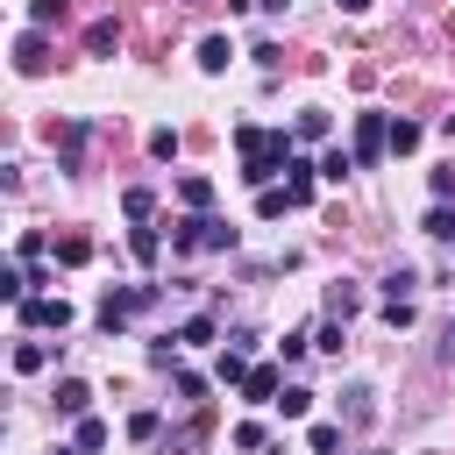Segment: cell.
<instances>
[{
	"instance_id": "obj_4",
	"label": "cell",
	"mask_w": 455,
	"mask_h": 455,
	"mask_svg": "<svg viewBox=\"0 0 455 455\" xmlns=\"http://www.w3.org/2000/svg\"><path fill=\"white\" fill-rule=\"evenodd\" d=\"M277 391H284V370H277V363H256V370L242 377V398H249V405H277Z\"/></svg>"
},
{
	"instance_id": "obj_28",
	"label": "cell",
	"mask_w": 455,
	"mask_h": 455,
	"mask_svg": "<svg viewBox=\"0 0 455 455\" xmlns=\"http://www.w3.org/2000/svg\"><path fill=\"white\" fill-rule=\"evenodd\" d=\"M149 156L171 164V156H178V128H149Z\"/></svg>"
},
{
	"instance_id": "obj_25",
	"label": "cell",
	"mask_w": 455,
	"mask_h": 455,
	"mask_svg": "<svg viewBox=\"0 0 455 455\" xmlns=\"http://www.w3.org/2000/svg\"><path fill=\"white\" fill-rule=\"evenodd\" d=\"M64 14H71L64 0H28V28H57Z\"/></svg>"
},
{
	"instance_id": "obj_39",
	"label": "cell",
	"mask_w": 455,
	"mask_h": 455,
	"mask_svg": "<svg viewBox=\"0 0 455 455\" xmlns=\"http://www.w3.org/2000/svg\"><path fill=\"white\" fill-rule=\"evenodd\" d=\"M228 7H235V14H249V7H263V0H228Z\"/></svg>"
},
{
	"instance_id": "obj_6",
	"label": "cell",
	"mask_w": 455,
	"mask_h": 455,
	"mask_svg": "<svg viewBox=\"0 0 455 455\" xmlns=\"http://www.w3.org/2000/svg\"><path fill=\"white\" fill-rule=\"evenodd\" d=\"M341 398H348V405H341V419H348V427H370V419H377V391H370V384H348Z\"/></svg>"
},
{
	"instance_id": "obj_32",
	"label": "cell",
	"mask_w": 455,
	"mask_h": 455,
	"mask_svg": "<svg viewBox=\"0 0 455 455\" xmlns=\"http://www.w3.org/2000/svg\"><path fill=\"white\" fill-rule=\"evenodd\" d=\"M178 398L199 405V398H206V377H199V370H178Z\"/></svg>"
},
{
	"instance_id": "obj_36",
	"label": "cell",
	"mask_w": 455,
	"mask_h": 455,
	"mask_svg": "<svg viewBox=\"0 0 455 455\" xmlns=\"http://www.w3.org/2000/svg\"><path fill=\"white\" fill-rule=\"evenodd\" d=\"M149 363L156 370H178V341H149Z\"/></svg>"
},
{
	"instance_id": "obj_31",
	"label": "cell",
	"mask_w": 455,
	"mask_h": 455,
	"mask_svg": "<svg viewBox=\"0 0 455 455\" xmlns=\"http://www.w3.org/2000/svg\"><path fill=\"white\" fill-rule=\"evenodd\" d=\"M306 348H313V334H306V327H291V334H284V341H277V355H284V363H299V355H306Z\"/></svg>"
},
{
	"instance_id": "obj_21",
	"label": "cell",
	"mask_w": 455,
	"mask_h": 455,
	"mask_svg": "<svg viewBox=\"0 0 455 455\" xmlns=\"http://www.w3.org/2000/svg\"><path fill=\"white\" fill-rule=\"evenodd\" d=\"M249 370H256V363H249V355H235V348H220V363H213V377H220V384H235V391H242V377H249Z\"/></svg>"
},
{
	"instance_id": "obj_9",
	"label": "cell",
	"mask_w": 455,
	"mask_h": 455,
	"mask_svg": "<svg viewBox=\"0 0 455 455\" xmlns=\"http://www.w3.org/2000/svg\"><path fill=\"white\" fill-rule=\"evenodd\" d=\"M121 213H128L135 228H149V220H156V192H149V185H128V192H121Z\"/></svg>"
},
{
	"instance_id": "obj_23",
	"label": "cell",
	"mask_w": 455,
	"mask_h": 455,
	"mask_svg": "<svg viewBox=\"0 0 455 455\" xmlns=\"http://www.w3.org/2000/svg\"><path fill=\"white\" fill-rule=\"evenodd\" d=\"M14 64H21V71H43V28H28V36L14 43Z\"/></svg>"
},
{
	"instance_id": "obj_40",
	"label": "cell",
	"mask_w": 455,
	"mask_h": 455,
	"mask_svg": "<svg viewBox=\"0 0 455 455\" xmlns=\"http://www.w3.org/2000/svg\"><path fill=\"white\" fill-rule=\"evenodd\" d=\"M341 7H348V14H363V7H370V0H341Z\"/></svg>"
},
{
	"instance_id": "obj_29",
	"label": "cell",
	"mask_w": 455,
	"mask_h": 455,
	"mask_svg": "<svg viewBox=\"0 0 455 455\" xmlns=\"http://www.w3.org/2000/svg\"><path fill=\"white\" fill-rule=\"evenodd\" d=\"M85 256H92V242H85V235H64V242H57V263H71V270H78Z\"/></svg>"
},
{
	"instance_id": "obj_12",
	"label": "cell",
	"mask_w": 455,
	"mask_h": 455,
	"mask_svg": "<svg viewBox=\"0 0 455 455\" xmlns=\"http://www.w3.org/2000/svg\"><path fill=\"white\" fill-rule=\"evenodd\" d=\"M85 142H92V128H85V121H64V128H57V156H64V171L78 164V149H85Z\"/></svg>"
},
{
	"instance_id": "obj_24",
	"label": "cell",
	"mask_w": 455,
	"mask_h": 455,
	"mask_svg": "<svg viewBox=\"0 0 455 455\" xmlns=\"http://www.w3.org/2000/svg\"><path fill=\"white\" fill-rule=\"evenodd\" d=\"M306 448H313V455H341V427H334V419H320V427L306 434Z\"/></svg>"
},
{
	"instance_id": "obj_35",
	"label": "cell",
	"mask_w": 455,
	"mask_h": 455,
	"mask_svg": "<svg viewBox=\"0 0 455 455\" xmlns=\"http://www.w3.org/2000/svg\"><path fill=\"white\" fill-rule=\"evenodd\" d=\"M228 348L235 355H256V327H228Z\"/></svg>"
},
{
	"instance_id": "obj_22",
	"label": "cell",
	"mask_w": 455,
	"mask_h": 455,
	"mask_svg": "<svg viewBox=\"0 0 455 455\" xmlns=\"http://www.w3.org/2000/svg\"><path fill=\"white\" fill-rule=\"evenodd\" d=\"M277 412H284V419H306V412H313V391H306V384H284V391H277Z\"/></svg>"
},
{
	"instance_id": "obj_38",
	"label": "cell",
	"mask_w": 455,
	"mask_h": 455,
	"mask_svg": "<svg viewBox=\"0 0 455 455\" xmlns=\"http://www.w3.org/2000/svg\"><path fill=\"white\" fill-rule=\"evenodd\" d=\"M441 363H455V313H448V334H441V348H434Z\"/></svg>"
},
{
	"instance_id": "obj_20",
	"label": "cell",
	"mask_w": 455,
	"mask_h": 455,
	"mask_svg": "<svg viewBox=\"0 0 455 455\" xmlns=\"http://www.w3.org/2000/svg\"><path fill=\"white\" fill-rule=\"evenodd\" d=\"M50 355H57L50 341H21V348H14V370H21V377H36V370H43Z\"/></svg>"
},
{
	"instance_id": "obj_1",
	"label": "cell",
	"mask_w": 455,
	"mask_h": 455,
	"mask_svg": "<svg viewBox=\"0 0 455 455\" xmlns=\"http://www.w3.org/2000/svg\"><path fill=\"white\" fill-rule=\"evenodd\" d=\"M235 242H242V228L220 220V213H185V220H171V249H178V256H199V249L220 256V249H235Z\"/></svg>"
},
{
	"instance_id": "obj_13",
	"label": "cell",
	"mask_w": 455,
	"mask_h": 455,
	"mask_svg": "<svg viewBox=\"0 0 455 455\" xmlns=\"http://www.w3.org/2000/svg\"><path fill=\"white\" fill-rule=\"evenodd\" d=\"M128 256L135 263H156L164 256V228H128Z\"/></svg>"
},
{
	"instance_id": "obj_16",
	"label": "cell",
	"mask_w": 455,
	"mask_h": 455,
	"mask_svg": "<svg viewBox=\"0 0 455 455\" xmlns=\"http://www.w3.org/2000/svg\"><path fill=\"white\" fill-rule=\"evenodd\" d=\"M178 199H185L192 213H206V206H213V178H199V171H192V178H178Z\"/></svg>"
},
{
	"instance_id": "obj_19",
	"label": "cell",
	"mask_w": 455,
	"mask_h": 455,
	"mask_svg": "<svg viewBox=\"0 0 455 455\" xmlns=\"http://www.w3.org/2000/svg\"><path fill=\"white\" fill-rule=\"evenodd\" d=\"M85 50H92V57H114V50H121V28H114V21H92V28H85Z\"/></svg>"
},
{
	"instance_id": "obj_41",
	"label": "cell",
	"mask_w": 455,
	"mask_h": 455,
	"mask_svg": "<svg viewBox=\"0 0 455 455\" xmlns=\"http://www.w3.org/2000/svg\"><path fill=\"white\" fill-rule=\"evenodd\" d=\"M50 455H85V448H50Z\"/></svg>"
},
{
	"instance_id": "obj_17",
	"label": "cell",
	"mask_w": 455,
	"mask_h": 455,
	"mask_svg": "<svg viewBox=\"0 0 455 455\" xmlns=\"http://www.w3.org/2000/svg\"><path fill=\"white\" fill-rule=\"evenodd\" d=\"M213 334H220V327H213V313H192V320H185L171 341H178V348H199V341H213Z\"/></svg>"
},
{
	"instance_id": "obj_37",
	"label": "cell",
	"mask_w": 455,
	"mask_h": 455,
	"mask_svg": "<svg viewBox=\"0 0 455 455\" xmlns=\"http://www.w3.org/2000/svg\"><path fill=\"white\" fill-rule=\"evenodd\" d=\"M434 199H441V206L455 199V164H441V171H434Z\"/></svg>"
},
{
	"instance_id": "obj_14",
	"label": "cell",
	"mask_w": 455,
	"mask_h": 455,
	"mask_svg": "<svg viewBox=\"0 0 455 455\" xmlns=\"http://www.w3.org/2000/svg\"><path fill=\"white\" fill-rule=\"evenodd\" d=\"M355 306H363V291H355L348 277H334V284H327V320H348Z\"/></svg>"
},
{
	"instance_id": "obj_15",
	"label": "cell",
	"mask_w": 455,
	"mask_h": 455,
	"mask_svg": "<svg viewBox=\"0 0 455 455\" xmlns=\"http://www.w3.org/2000/svg\"><path fill=\"white\" fill-rule=\"evenodd\" d=\"M327 128H334V121H327V107H306V114L291 121V135H299V142H327Z\"/></svg>"
},
{
	"instance_id": "obj_7",
	"label": "cell",
	"mask_w": 455,
	"mask_h": 455,
	"mask_svg": "<svg viewBox=\"0 0 455 455\" xmlns=\"http://www.w3.org/2000/svg\"><path fill=\"white\" fill-rule=\"evenodd\" d=\"M355 171H363V164H355V149H341V142H334V149L320 156V178H327V185H348Z\"/></svg>"
},
{
	"instance_id": "obj_26",
	"label": "cell",
	"mask_w": 455,
	"mask_h": 455,
	"mask_svg": "<svg viewBox=\"0 0 455 455\" xmlns=\"http://www.w3.org/2000/svg\"><path fill=\"white\" fill-rule=\"evenodd\" d=\"M419 149V121H391V156H412Z\"/></svg>"
},
{
	"instance_id": "obj_3",
	"label": "cell",
	"mask_w": 455,
	"mask_h": 455,
	"mask_svg": "<svg viewBox=\"0 0 455 455\" xmlns=\"http://www.w3.org/2000/svg\"><path fill=\"white\" fill-rule=\"evenodd\" d=\"M14 320H21V327H57V334H64V327H71V306H64V299H21Z\"/></svg>"
},
{
	"instance_id": "obj_34",
	"label": "cell",
	"mask_w": 455,
	"mask_h": 455,
	"mask_svg": "<svg viewBox=\"0 0 455 455\" xmlns=\"http://www.w3.org/2000/svg\"><path fill=\"white\" fill-rule=\"evenodd\" d=\"M341 327H348V320H327V327L313 334V348H327V355H341Z\"/></svg>"
},
{
	"instance_id": "obj_8",
	"label": "cell",
	"mask_w": 455,
	"mask_h": 455,
	"mask_svg": "<svg viewBox=\"0 0 455 455\" xmlns=\"http://www.w3.org/2000/svg\"><path fill=\"white\" fill-rule=\"evenodd\" d=\"M313 171H320V164H306V156H291V164H284V192H291V206H306V199H313Z\"/></svg>"
},
{
	"instance_id": "obj_11",
	"label": "cell",
	"mask_w": 455,
	"mask_h": 455,
	"mask_svg": "<svg viewBox=\"0 0 455 455\" xmlns=\"http://www.w3.org/2000/svg\"><path fill=\"white\" fill-rule=\"evenodd\" d=\"M228 57H235V50H228V36H199V71H206V78H220V71H228Z\"/></svg>"
},
{
	"instance_id": "obj_5",
	"label": "cell",
	"mask_w": 455,
	"mask_h": 455,
	"mask_svg": "<svg viewBox=\"0 0 455 455\" xmlns=\"http://www.w3.org/2000/svg\"><path fill=\"white\" fill-rule=\"evenodd\" d=\"M50 405H57L64 419H85V412H92V384H85V377H57V391H50Z\"/></svg>"
},
{
	"instance_id": "obj_18",
	"label": "cell",
	"mask_w": 455,
	"mask_h": 455,
	"mask_svg": "<svg viewBox=\"0 0 455 455\" xmlns=\"http://www.w3.org/2000/svg\"><path fill=\"white\" fill-rule=\"evenodd\" d=\"M419 228H427V235H434V242H448V249H455V206H441V199H434V206H427V220H419Z\"/></svg>"
},
{
	"instance_id": "obj_2",
	"label": "cell",
	"mask_w": 455,
	"mask_h": 455,
	"mask_svg": "<svg viewBox=\"0 0 455 455\" xmlns=\"http://www.w3.org/2000/svg\"><path fill=\"white\" fill-rule=\"evenodd\" d=\"M384 149H391V114L384 107H363L355 114V164H377Z\"/></svg>"
},
{
	"instance_id": "obj_27",
	"label": "cell",
	"mask_w": 455,
	"mask_h": 455,
	"mask_svg": "<svg viewBox=\"0 0 455 455\" xmlns=\"http://www.w3.org/2000/svg\"><path fill=\"white\" fill-rule=\"evenodd\" d=\"M71 448H85V455H92V448H107V419H92V412H85V419H78V441H71Z\"/></svg>"
},
{
	"instance_id": "obj_33",
	"label": "cell",
	"mask_w": 455,
	"mask_h": 455,
	"mask_svg": "<svg viewBox=\"0 0 455 455\" xmlns=\"http://www.w3.org/2000/svg\"><path fill=\"white\" fill-rule=\"evenodd\" d=\"M156 434H164L156 412H135V419H128V441H156Z\"/></svg>"
},
{
	"instance_id": "obj_30",
	"label": "cell",
	"mask_w": 455,
	"mask_h": 455,
	"mask_svg": "<svg viewBox=\"0 0 455 455\" xmlns=\"http://www.w3.org/2000/svg\"><path fill=\"white\" fill-rule=\"evenodd\" d=\"M284 206H291V192H277V185H270V192H256V213H263V220H277Z\"/></svg>"
},
{
	"instance_id": "obj_42",
	"label": "cell",
	"mask_w": 455,
	"mask_h": 455,
	"mask_svg": "<svg viewBox=\"0 0 455 455\" xmlns=\"http://www.w3.org/2000/svg\"><path fill=\"white\" fill-rule=\"evenodd\" d=\"M277 455H284V448H277Z\"/></svg>"
},
{
	"instance_id": "obj_10",
	"label": "cell",
	"mask_w": 455,
	"mask_h": 455,
	"mask_svg": "<svg viewBox=\"0 0 455 455\" xmlns=\"http://www.w3.org/2000/svg\"><path fill=\"white\" fill-rule=\"evenodd\" d=\"M377 291H384V306H391V299H412V291H419V270H412V263H391Z\"/></svg>"
}]
</instances>
